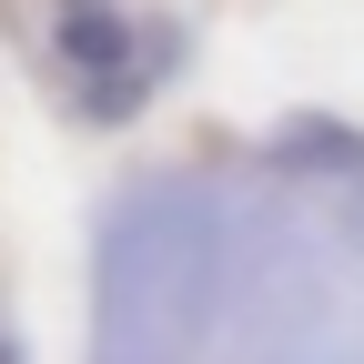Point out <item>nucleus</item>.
<instances>
[{
  "label": "nucleus",
  "mask_w": 364,
  "mask_h": 364,
  "mask_svg": "<svg viewBox=\"0 0 364 364\" xmlns=\"http://www.w3.org/2000/svg\"><path fill=\"white\" fill-rule=\"evenodd\" d=\"M0 364H21V354H11V344H0Z\"/></svg>",
  "instance_id": "nucleus-2"
},
{
  "label": "nucleus",
  "mask_w": 364,
  "mask_h": 364,
  "mask_svg": "<svg viewBox=\"0 0 364 364\" xmlns=\"http://www.w3.org/2000/svg\"><path fill=\"white\" fill-rule=\"evenodd\" d=\"M51 51H61V71H71L91 122H132L162 91V71H172V41L142 31L122 0H51Z\"/></svg>",
  "instance_id": "nucleus-1"
}]
</instances>
